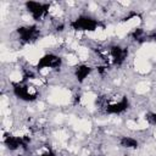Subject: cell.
Listing matches in <instances>:
<instances>
[{"mask_svg":"<svg viewBox=\"0 0 156 156\" xmlns=\"http://www.w3.org/2000/svg\"><path fill=\"white\" fill-rule=\"evenodd\" d=\"M69 27L76 32H95L100 27V21L90 15L82 13L69 22Z\"/></svg>","mask_w":156,"mask_h":156,"instance_id":"obj_1","label":"cell"},{"mask_svg":"<svg viewBox=\"0 0 156 156\" xmlns=\"http://www.w3.org/2000/svg\"><path fill=\"white\" fill-rule=\"evenodd\" d=\"M62 62H63V60L61 56H58L55 52H48L39 58V61L35 66V71L37 72H40L43 69L57 71L58 68H61Z\"/></svg>","mask_w":156,"mask_h":156,"instance_id":"obj_2","label":"cell"},{"mask_svg":"<svg viewBox=\"0 0 156 156\" xmlns=\"http://www.w3.org/2000/svg\"><path fill=\"white\" fill-rule=\"evenodd\" d=\"M26 11L30 15V17L38 22L43 18H45L49 15L50 4L48 2H39V1H26L24 2Z\"/></svg>","mask_w":156,"mask_h":156,"instance_id":"obj_3","label":"cell"},{"mask_svg":"<svg viewBox=\"0 0 156 156\" xmlns=\"http://www.w3.org/2000/svg\"><path fill=\"white\" fill-rule=\"evenodd\" d=\"M129 107V100L127 96H122L119 98L117 101H110L106 107L104 108L105 113L107 115H121L123 112H126Z\"/></svg>","mask_w":156,"mask_h":156,"instance_id":"obj_4","label":"cell"},{"mask_svg":"<svg viewBox=\"0 0 156 156\" xmlns=\"http://www.w3.org/2000/svg\"><path fill=\"white\" fill-rule=\"evenodd\" d=\"M93 72V67L88 63H78L74 68H73V77L76 78V80L78 83H83Z\"/></svg>","mask_w":156,"mask_h":156,"instance_id":"obj_5","label":"cell"},{"mask_svg":"<svg viewBox=\"0 0 156 156\" xmlns=\"http://www.w3.org/2000/svg\"><path fill=\"white\" fill-rule=\"evenodd\" d=\"M119 145L127 150H136L139 147V140L129 135H123L119 138Z\"/></svg>","mask_w":156,"mask_h":156,"instance_id":"obj_6","label":"cell"},{"mask_svg":"<svg viewBox=\"0 0 156 156\" xmlns=\"http://www.w3.org/2000/svg\"><path fill=\"white\" fill-rule=\"evenodd\" d=\"M145 119H146V122H147L150 126L156 127V112H152V111L146 112V115H145Z\"/></svg>","mask_w":156,"mask_h":156,"instance_id":"obj_7","label":"cell"}]
</instances>
